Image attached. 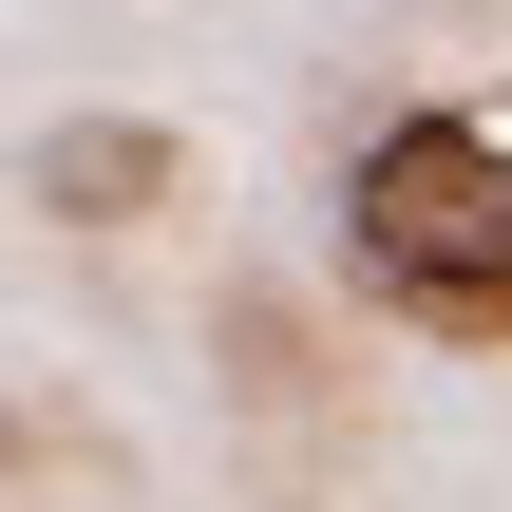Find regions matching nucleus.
<instances>
[{"mask_svg": "<svg viewBox=\"0 0 512 512\" xmlns=\"http://www.w3.org/2000/svg\"><path fill=\"white\" fill-rule=\"evenodd\" d=\"M342 247H361V285H380L399 323L512 342V133L494 114H399V133H361Z\"/></svg>", "mask_w": 512, "mask_h": 512, "instance_id": "obj_1", "label": "nucleus"}, {"mask_svg": "<svg viewBox=\"0 0 512 512\" xmlns=\"http://www.w3.org/2000/svg\"><path fill=\"white\" fill-rule=\"evenodd\" d=\"M171 171H190V152H171L152 114H76V133H38V209H57V228H133V209H171Z\"/></svg>", "mask_w": 512, "mask_h": 512, "instance_id": "obj_2", "label": "nucleus"}]
</instances>
